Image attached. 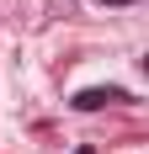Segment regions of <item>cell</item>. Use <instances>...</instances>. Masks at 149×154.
I'll use <instances>...</instances> for the list:
<instances>
[{"instance_id":"1","label":"cell","mask_w":149,"mask_h":154,"mask_svg":"<svg viewBox=\"0 0 149 154\" xmlns=\"http://www.w3.org/2000/svg\"><path fill=\"white\" fill-rule=\"evenodd\" d=\"M106 101H122L117 85H106V91H80V96H74V106H80V112H101Z\"/></svg>"},{"instance_id":"2","label":"cell","mask_w":149,"mask_h":154,"mask_svg":"<svg viewBox=\"0 0 149 154\" xmlns=\"http://www.w3.org/2000/svg\"><path fill=\"white\" fill-rule=\"evenodd\" d=\"M74 154H96V149H74Z\"/></svg>"},{"instance_id":"3","label":"cell","mask_w":149,"mask_h":154,"mask_svg":"<svg viewBox=\"0 0 149 154\" xmlns=\"http://www.w3.org/2000/svg\"><path fill=\"white\" fill-rule=\"evenodd\" d=\"M112 5H128V0H112Z\"/></svg>"}]
</instances>
